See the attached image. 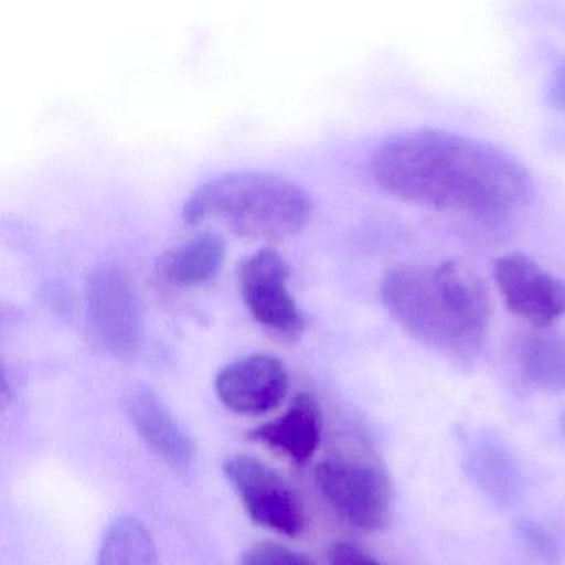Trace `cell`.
<instances>
[{
	"label": "cell",
	"instance_id": "8992f818",
	"mask_svg": "<svg viewBox=\"0 0 565 565\" xmlns=\"http://www.w3.org/2000/svg\"><path fill=\"white\" fill-rule=\"evenodd\" d=\"M224 475L256 524L290 537L306 529V509L299 494L266 462L234 455L224 461Z\"/></svg>",
	"mask_w": 565,
	"mask_h": 565
},
{
	"label": "cell",
	"instance_id": "30bf717a",
	"mask_svg": "<svg viewBox=\"0 0 565 565\" xmlns=\"http://www.w3.org/2000/svg\"><path fill=\"white\" fill-rule=\"evenodd\" d=\"M127 412L148 448L178 471H188L194 461V445L163 399L141 385L131 390Z\"/></svg>",
	"mask_w": 565,
	"mask_h": 565
},
{
	"label": "cell",
	"instance_id": "5b68a950",
	"mask_svg": "<svg viewBox=\"0 0 565 565\" xmlns=\"http://www.w3.org/2000/svg\"><path fill=\"white\" fill-rule=\"evenodd\" d=\"M85 312L95 342L111 355L127 359L137 352L143 316L130 277L118 267H100L88 276Z\"/></svg>",
	"mask_w": 565,
	"mask_h": 565
},
{
	"label": "cell",
	"instance_id": "4fadbf2b",
	"mask_svg": "<svg viewBox=\"0 0 565 565\" xmlns=\"http://www.w3.org/2000/svg\"><path fill=\"white\" fill-rule=\"evenodd\" d=\"M468 469L476 484L501 505L512 504L521 489V476L511 452L501 443L481 438L469 448Z\"/></svg>",
	"mask_w": 565,
	"mask_h": 565
},
{
	"label": "cell",
	"instance_id": "ba28073f",
	"mask_svg": "<svg viewBox=\"0 0 565 565\" xmlns=\"http://www.w3.org/2000/svg\"><path fill=\"white\" fill-rule=\"evenodd\" d=\"M492 277L505 307L537 330L565 316V280L524 254L499 257Z\"/></svg>",
	"mask_w": 565,
	"mask_h": 565
},
{
	"label": "cell",
	"instance_id": "9a60e30c",
	"mask_svg": "<svg viewBox=\"0 0 565 565\" xmlns=\"http://www.w3.org/2000/svg\"><path fill=\"white\" fill-rule=\"evenodd\" d=\"M98 565H160L147 525L134 515L115 519L102 539Z\"/></svg>",
	"mask_w": 565,
	"mask_h": 565
},
{
	"label": "cell",
	"instance_id": "ac0fdd59",
	"mask_svg": "<svg viewBox=\"0 0 565 565\" xmlns=\"http://www.w3.org/2000/svg\"><path fill=\"white\" fill-rule=\"evenodd\" d=\"M330 565H383L356 545L337 542L329 554Z\"/></svg>",
	"mask_w": 565,
	"mask_h": 565
},
{
	"label": "cell",
	"instance_id": "52a82bcc",
	"mask_svg": "<svg viewBox=\"0 0 565 565\" xmlns=\"http://www.w3.org/2000/svg\"><path fill=\"white\" fill-rule=\"evenodd\" d=\"M290 270L276 249L264 247L241 263L237 270L241 296L257 323L287 340H296L306 329V319L290 296Z\"/></svg>",
	"mask_w": 565,
	"mask_h": 565
},
{
	"label": "cell",
	"instance_id": "2e32d148",
	"mask_svg": "<svg viewBox=\"0 0 565 565\" xmlns=\"http://www.w3.org/2000/svg\"><path fill=\"white\" fill-rule=\"evenodd\" d=\"M239 565H316L302 552L294 551L277 542H259L246 548Z\"/></svg>",
	"mask_w": 565,
	"mask_h": 565
},
{
	"label": "cell",
	"instance_id": "8fae6325",
	"mask_svg": "<svg viewBox=\"0 0 565 565\" xmlns=\"http://www.w3.org/2000/svg\"><path fill=\"white\" fill-rule=\"evenodd\" d=\"M249 438L280 452L296 465H307L322 439L319 403L309 393H300L279 418L250 429Z\"/></svg>",
	"mask_w": 565,
	"mask_h": 565
},
{
	"label": "cell",
	"instance_id": "6da1fadb",
	"mask_svg": "<svg viewBox=\"0 0 565 565\" xmlns=\"http://www.w3.org/2000/svg\"><path fill=\"white\" fill-rule=\"evenodd\" d=\"M370 174L406 203L488 223L527 210L534 198L531 174L511 154L466 135L429 128L386 138L372 154Z\"/></svg>",
	"mask_w": 565,
	"mask_h": 565
},
{
	"label": "cell",
	"instance_id": "7c38bea8",
	"mask_svg": "<svg viewBox=\"0 0 565 565\" xmlns=\"http://www.w3.org/2000/svg\"><path fill=\"white\" fill-rule=\"evenodd\" d=\"M226 259V243L216 233H201L158 259L157 270L173 287H198L217 276Z\"/></svg>",
	"mask_w": 565,
	"mask_h": 565
},
{
	"label": "cell",
	"instance_id": "d6986e66",
	"mask_svg": "<svg viewBox=\"0 0 565 565\" xmlns=\"http://www.w3.org/2000/svg\"><path fill=\"white\" fill-rule=\"evenodd\" d=\"M548 102L558 110L565 111V64L558 68L548 87Z\"/></svg>",
	"mask_w": 565,
	"mask_h": 565
},
{
	"label": "cell",
	"instance_id": "e0dca14e",
	"mask_svg": "<svg viewBox=\"0 0 565 565\" xmlns=\"http://www.w3.org/2000/svg\"><path fill=\"white\" fill-rule=\"evenodd\" d=\"M519 539L525 551L545 564H555L558 561V545L554 535L535 521H522L519 524Z\"/></svg>",
	"mask_w": 565,
	"mask_h": 565
},
{
	"label": "cell",
	"instance_id": "ffe728a7",
	"mask_svg": "<svg viewBox=\"0 0 565 565\" xmlns=\"http://www.w3.org/2000/svg\"><path fill=\"white\" fill-rule=\"evenodd\" d=\"M562 431H564L565 435V412L562 413Z\"/></svg>",
	"mask_w": 565,
	"mask_h": 565
},
{
	"label": "cell",
	"instance_id": "5bb4252c",
	"mask_svg": "<svg viewBox=\"0 0 565 565\" xmlns=\"http://www.w3.org/2000/svg\"><path fill=\"white\" fill-rule=\"evenodd\" d=\"M518 365L531 385L545 392H565V337L535 332L518 347Z\"/></svg>",
	"mask_w": 565,
	"mask_h": 565
},
{
	"label": "cell",
	"instance_id": "7a4b0ae2",
	"mask_svg": "<svg viewBox=\"0 0 565 565\" xmlns=\"http://www.w3.org/2000/svg\"><path fill=\"white\" fill-rule=\"evenodd\" d=\"M380 296L390 317L416 342L456 365L478 360L492 302L484 280L468 264H396L383 274Z\"/></svg>",
	"mask_w": 565,
	"mask_h": 565
},
{
	"label": "cell",
	"instance_id": "3957f363",
	"mask_svg": "<svg viewBox=\"0 0 565 565\" xmlns=\"http://www.w3.org/2000/svg\"><path fill=\"white\" fill-rule=\"evenodd\" d=\"M312 210L300 184L273 173L236 171L201 184L181 214L188 224L216 220L237 236L277 241L303 230Z\"/></svg>",
	"mask_w": 565,
	"mask_h": 565
},
{
	"label": "cell",
	"instance_id": "277c9868",
	"mask_svg": "<svg viewBox=\"0 0 565 565\" xmlns=\"http://www.w3.org/2000/svg\"><path fill=\"white\" fill-rule=\"evenodd\" d=\"M323 499L347 524L362 531L385 529L392 519V491L382 469L353 458H330L316 469Z\"/></svg>",
	"mask_w": 565,
	"mask_h": 565
},
{
	"label": "cell",
	"instance_id": "9c48e42d",
	"mask_svg": "<svg viewBox=\"0 0 565 565\" xmlns=\"http://www.w3.org/2000/svg\"><path fill=\"white\" fill-rule=\"evenodd\" d=\"M217 396L231 412L257 416L277 408L289 390L286 366L273 355H249L224 366L216 376Z\"/></svg>",
	"mask_w": 565,
	"mask_h": 565
}]
</instances>
